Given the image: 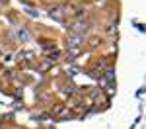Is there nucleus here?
<instances>
[{
  "mask_svg": "<svg viewBox=\"0 0 146 129\" xmlns=\"http://www.w3.org/2000/svg\"><path fill=\"white\" fill-rule=\"evenodd\" d=\"M82 43H84V39H82L80 35H70V37H68V45L74 47V49H76V47H80Z\"/></svg>",
  "mask_w": 146,
  "mask_h": 129,
  "instance_id": "f257e3e1",
  "label": "nucleus"
},
{
  "mask_svg": "<svg viewBox=\"0 0 146 129\" xmlns=\"http://www.w3.org/2000/svg\"><path fill=\"white\" fill-rule=\"evenodd\" d=\"M51 18H53V20H62V12L60 10H51Z\"/></svg>",
  "mask_w": 146,
  "mask_h": 129,
  "instance_id": "7ed1b4c3",
  "label": "nucleus"
},
{
  "mask_svg": "<svg viewBox=\"0 0 146 129\" xmlns=\"http://www.w3.org/2000/svg\"><path fill=\"white\" fill-rule=\"evenodd\" d=\"M18 37H20V39H22V41H27V39H29V31H27V29H20V31H18Z\"/></svg>",
  "mask_w": 146,
  "mask_h": 129,
  "instance_id": "f03ea898",
  "label": "nucleus"
}]
</instances>
